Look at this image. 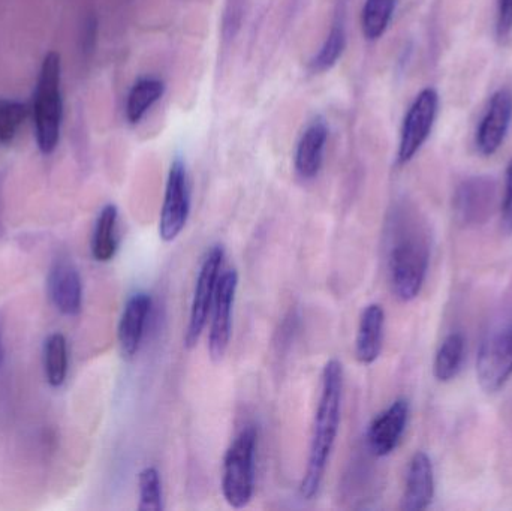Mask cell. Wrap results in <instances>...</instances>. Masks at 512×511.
Wrapping results in <instances>:
<instances>
[{
    "instance_id": "obj_14",
    "label": "cell",
    "mask_w": 512,
    "mask_h": 511,
    "mask_svg": "<svg viewBox=\"0 0 512 511\" xmlns=\"http://www.w3.org/2000/svg\"><path fill=\"white\" fill-rule=\"evenodd\" d=\"M435 498V470L432 459L424 452H417L409 462L406 473L402 510H426Z\"/></svg>"
},
{
    "instance_id": "obj_5",
    "label": "cell",
    "mask_w": 512,
    "mask_h": 511,
    "mask_svg": "<svg viewBox=\"0 0 512 511\" xmlns=\"http://www.w3.org/2000/svg\"><path fill=\"white\" fill-rule=\"evenodd\" d=\"M477 377L481 389L496 393L512 377V312L492 324L477 356Z\"/></svg>"
},
{
    "instance_id": "obj_3",
    "label": "cell",
    "mask_w": 512,
    "mask_h": 511,
    "mask_svg": "<svg viewBox=\"0 0 512 511\" xmlns=\"http://www.w3.org/2000/svg\"><path fill=\"white\" fill-rule=\"evenodd\" d=\"M60 78H62L60 54L50 51L42 60L35 99H33L36 143L44 155L53 153L59 144L63 119Z\"/></svg>"
},
{
    "instance_id": "obj_7",
    "label": "cell",
    "mask_w": 512,
    "mask_h": 511,
    "mask_svg": "<svg viewBox=\"0 0 512 511\" xmlns=\"http://www.w3.org/2000/svg\"><path fill=\"white\" fill-rule=\"evenodd\" d=\"M439 110V95L433 87L421 90L409 107L400 131L397 164L406 165L415 158L432 134Z\"/></svg>"
},
{
    "instance_id": "obj_4",
    "label": "cell",
    "mask_w": 512,
    "mask_h": 511,
    "mask_svg": "<svg viewBox=\"0 0 512 511\" xmlns=\"http://www.w3.org/2000/svg\"><path fill=\"white\" fill-rule=\"evenodd\" d=\"M256 444L258 432L255 426L248 425L225 453L222 494L233 509H243L254 497Z\"/></svg>"
},
{
    "instance_id": "obj_8",
    "label": "cell",
    "mask_w": 512,
    "mask_h": 511,
    "mask_svg": "<svg viewBox=\"0 0 512 511\" xmlns=\"http://www.w3.org/2000/svg\"><path fill=\"white\" fill-rule=\"evenodd\" d=\"M191 215V186L182 159H174L165 186L164 204L159 218V237L173 242L185 230Z\"/></svg>"
},
{
    "instance_id": "obj_18",
    "label": "cell",
    "mask_w": 512,
    "mask_h": 511,
    "mask_svg": "<svg viewBox=\"0 0 512 511\" xmlns=\"http://www.w3.org/2000/svg\"><path fill=\"white\" fill-rule=\"evenodd\" d=\"M165 83L161 78H140L132 86L126 99V119L131 125H137L144 119L150 108L164 96Z\"/></svg>"
},
{
    "instance_id": "obj_29",
    "label": "cell",
    "mask_w": 512,
    "mask_h": 511,
    "mask_svg": "<svg viewBox=\"0 0 512 511\" xmlns=\"http://www.w3.org/2000/svg\"><path fill=\"white\" fill-rule=\"evenodd\" d=\"M0 365H2V335H0Z\"/></svg>"
},
{
    "instance_id": "obj_11",
    "label": "cell",
    "mask_w": 512,
    "mask_h": 511,
    "mask_svg": "<svg viewBox=\"0 0 512 511\" xmlns=\"http://www.w3.org/2000/svg\"><path fill=\"white\" fill-rule=\"evenodd\" d=\"M409 420V402L397 399L370 423L367 443L376 458L391 455L402 441Z\"/></svg>"
},
{
    "instance_id": "obj_21",
    "label": "cell",
    "mask_w": 512,
    "mask_h": 511,
    "mask_svg": "<svg viewBox=\"0 0 512 511\" xmlns=\"http://www.w3.org/2000/svg\"><path fill=\"white\" fill-rule=\"evenodd\" d=\"M396 3L397 0H366L364 2L363 12H361V29L369 41H376L387 32L396 11Z\"/></svg>"
},
{
    "instance_id": "obj_20",
    "label": "cell",
    "mask_w": 512,
    "mask_h": 511,
    "mask_svg": "<svg viewBox=\"0 0 512 511\" xmlns=\"http://www.w3.org/2000/svg\"><path fill=\"white\" fill-rule=\"evenodd\" d=\"M465 350V336L462 333L453 332L445 336L433 363V375L436 380L450 383L460 374L465 360Z\"/></svg>"
},
{
    "instance_id": "obj_13",
    "label": "cell",
    "mask_w": 512,
    "mask_h": 511,
    "mask_svg": "<svg viewBox=\"0 0 512 511\" xmlns=\"http://www.w3.org/2000/svg\"><path fill=\"white\" fill-rule=\"evenodd\" d=\"M48 293L57 311L69 317L80 314L83 285L77 267L68 258L54 261L48 275Z\"/></svg>"
},
{
    "instance_id": "obj_26",
    "label": "cell",
    "mask_w": 512,
    "mask_h": 511,
    "mask_svg": "<svg viewBox=\"0 0 512 511\" xmlns=\"http://www.w3.org/2000/svg\"><path fill=\"white\" fill-rule=\"evenodd\" d=\"M512 32V0H499L496 33L498 38L505 39Z\"/></svg>"
},
{
    "instance_id": "obj_25",
    "label": "cell",
    "mask_w": 512,
    "mask_h": 511,
    "mask_svg": "<svg viewBox=\"0 0 512 511\" xmlns=\"http://www.w3.org/2000/svg\"><path fill=\"white\" fill-rule=\"evenodd\" d=\"M27 105L14 99L0 98V144H9L27 117Z\"/></svg>"
},
{
    "instance_id": "obj_23",
    "label": "cell",
    "mask_w": 512,
    "mask_h": 511,
    "mask_svg": "<svg viewBox=\"0 0 512 511\" xmlns=\"http://www.w3.org/2000/svg\"><path fill=\"white\" fill-rule=\"evenodd\" d=\"M346 47L345 26L342 23H336L331 27L327 39H325L318 53L310 60V71L313 74H321V72L330 71L337 60L342 57Z\"/></svg>"
},
{
    "instance_id": "obj_16",
    "label": "cell",
    "mask_w": 512,
    "mask_h": 511,
    "mask_svg": "<svg viewBox=\"0 0 512 511\" xmlns=\"http://www.w3.org/2000/svg\"><path fill=\"white\" fill-rule=\"evenodd\" d=\"M328 141L327 123L315 119L307 125L295 149V171L304 180L318 176L324 162L325 146Z\"/></svg>"
},
{
    "instance_id": "obj_24",
    "label": "cell",
    "mask_w": 512,
    "mask_h": 511,
    "mask_svg": "<svg viewBox=\"0 0 512 511\" xmlns=\"http://www.w3.org/2000/svg\"><path fill=\"white\" fill-rule=\"evenodd\" d=\"M140 488V511L164 510V494H162V480L155 467H146L138 476Z\"/></svg>"
},
{
    "instance_id": "obj_2",
    "label": "cell",
    "mask_w": 512,
    "mask_h": 511,
    "mask_svg": "<svg viewBox=\"0 0 512 511\" xmlns=\"http://www.w3.org/2000/svg\"><path fill=\"white\" fill-rule=\"evenodd\" d=\"M342 396V363L331 359L322 371L321 396H319L315 422H313L309 459H307L306 473L300 485V495L304 500H312L321 489L325 470L339 434Z\"/></svg>"
},
{
    "instance_id": "obj_17",
    "label": "cell",
    "mask_w": 512,
    "mask_h": 511,
    "mask_svg": "<svg viewBox=\"0 0 512 511\" xmlns=\"http://www.w3.org/2000/svg\"><path fill=\"white\" fill-rule=\"evenodd\" d=\"M384 329V308L379 303L366 306L361 312L357 339H355V356L361 365H372L381 356Z\"/></svg>"
},
{
    "instance_id": "obj_1",
    "label": "cell",
    "mask_w": 512,
    "mask_h": 511,
    "mask_svg": "<svg viewBox=\"0 0 512 511\" xmlns=\"http://www.w3.org/2000/svg\"><path fill=\"white\" fill-rule=\"evenodd\" d=\"M429 263V234L423 221L409 207H399L391 221L388 273L391 290L400 302L417 299L426 282Z\"/></svg>"
},
{
    "instance_id": "obj_10",
    "label": "cell",
    "mask_w": 512,
    "mask_h": 511,
    "mask_svg": "<svg viewBox=\"0 0 512 511\" xmlns=\"http://www.w3.org/2000/svg\"><path fill=\"white\" fill-rule=\"evenodd\" d=\"M239 287L237 270H225L219 276L215 299L210 309L209 353L213 360H221L227 353L233 326V308Z\"/></svg>"
},
{
    "instance_id": "obj_19",
    "label": "cell",
    "mask_w": 512,
    "mask_h": 511,
    "mask_svg": "<svg viewBox=\"0 0 512 511\" xmlns=\"http://www.w3.org/2000/svg\"><path fill=\"white\" fill-rule=\"evenodd\" d=\"M117 219H119V210L114 204H107L99 213L92 240V255L99 263H108L113 260L119 248Z\"/></svg>"
},
{
    "instance_id": "obj_27",
    "label": "cell",
    "mask_w": 512,
    "mask_h": 511,
    "mask_svg": "<svg viewBox=\"0 0 512 511\" xmlns=\"http://www.w3.org/2000/svg\"><path fill=\"white\" fill-rule=\"evenodd\" d=\"M502 225L507 233H512V159L505 174V197L502 204Z\"/></svg>"
},
{
    "instance_id": "obj_15",
    "label": "cell",
    "mask_w": 512,
    "mask_h": 511,
    "mask_svg": "<svg viewBox=\"0 0 512 511\" xmlns=\"http://www.w3.org/2000/svg\"><path fill=\"white\" fill-rule=\"evenodd\" d=\"M150 308L152 297L147 293L132 294L126 302L119 324L120 350L126 359H132L140 350Z\"/></svg>"
},
{
    "instance_id": "obj_12",
    "label": "cell",
    "mask_w": 512,
    "mask_h": 511,
    "mask_svg": "<svg viewBox=\"0 0 512 511\" xmlns=\"http://www.w3.org/2000/svg\"><path fill=\"white\" fill-rule=\"evenodd\" d=\"M512 120V93L499 89L490 98L489 108L477 131V147L484 156H492L501 149L510 131Z\"/></svg>"
},
{
    "instance_id": "obj_6",
    "label": "cell",
    "mask_w": 512,
    "mask_h": 511,
    "mask_svg": "<svg viewBox=\"0 0 512 511\" xmlns=\"http://www.w3.org/2000/svg\"><path fill=\"white\" fill-rule=\"evenodd\" d=\"M224 258V248L221 245H215L207 251L203 264H201L185 333V347L189 350L198 344L204 329H206Z\"/></svg>"
},
{
    "instance_id": "obj_9",
    "label": "cell",
    "mask_w": 512,
    "mask_h": 511,
    "mask_svg": "<svg viewBox=\"0 0 512 511\" xmlns=\"http://www.w3.org/2000/svg\"><path fill=\"white\" fill-rule=\"evenodd\" d=\"M498 200V185L490 176H472L463 180L454 192L453 209L463 227L486 224Z\"/></svg>"
},
{
    "instance_id": "obj_22",
    "label": "cell",
    "mask_w": 512,
    "mask_h": 511,
    "mask_svg": "<svg viewBox=\"0 0 512 511\" xmlns=\"http://www.w3.org/2000/svg\"><path fill=\"white\" fill-rule=\"evenodd\" d=\"M45 377L51 387H60L68 374V350L65 336L53 333L44 347Z\"/></svg>"
},
{
    "instance_id": "obj_28",
    "label": "cell",
    "mask_w": 512,
    "mask_h": 511,
    "mask_svg": "<svg viewBox=\"0 0 512 511\" xmlns=\"http://www.w3.org/2000/svg\"><path fill=\"white\" fill-rule=\"evenodd\" d=\"M96 36V20L95 18H90L87 21L86 29H84V47L89 50L93 45V38Z\"/></svg>"
}]
</instances>
